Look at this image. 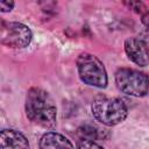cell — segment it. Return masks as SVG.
<instances>
[{
    "instance_id": "8992f818",
    "label": "cell",
    "mask_w": 149,
    "mask_h": 149,
    "mask_svg": "<svg viewBox=\"0 0 149 149\" xmlns=\"http://www.w3.org/2000/svg\"><path fill=\"white\" fill-rule=\"evenodd\" d=\"M125 50L128 58L140 66L149 64V48L147 43L137 37H130L125 42Z\"/></svg>"
},
{
    "instance_id": "7c38bea8",
    "label": "cell",
    "mask_w": 149,
    "mask_h": 149,
    "mask_svg": "<svg viewBox=\"0 0 149 149\" xmlns=\"http://www.w3.org/2000/svg\"><path fill=\"white\" fill-rule=\"evenodd\" d=\"M144 23H146V24L149 27V19H144Z\"/></svg>"
},
{
    "instance_id": "6da1fadb",
    "label": "cell",
    "mask_w": 149,
    "mask_h": 149,
    "mask_svg": "<svg viewBox=\"0 0 149 149\" xmlns=\"http://www.w3.org/2000/svg\"><path fill=\"white\" fill-rule=\"evenodd\" d=\"M27 118L35 125L50 129L56 126V105L50 94L40 88L31 87L26 97Z\"/></svg>"
},
{
    "instance_id": "9c48e42d",
    "label": "cell",
    "mask_w": 149,
    "mask_h": 149,
    "mask_svg": "<svg viewBox=\"0 0 149 149\" xmlns=\"http://www.w3.org/2000/svg\"><path fill=\"white\" fill-rule=\"evenodd\" d=\"M78 149H104L92 140H81L78 143Z\"/></svg>"
},
{
    "instance_id": "3957f363",
    "label": "cell",
    "mask_w": 149,
    "mask_h": 149,
    "mask_svg": "<svg viewBox=\"0 0 149 149\" xmlns=\"http://www.w3.org/2000/svg\"><path fill=\"white\" fill-rule=\"evenodd\" d=\"M77 69L80 79L91 86L105 87L107 85V73L104 64L91 54H80L77 59Z\"/></svg>"
},
{
    "instance_id": "5b68a950",
    "label": "cell",
    "mask_w": 149,
    "mask_h": 149,
    "mask_svg": "<svg viewBox=\"0 0 149 149\" xmlns=\"http://www.w3.org/2000/svg\"><path fill=\"white\" fill-rule=\"evenodd\" d=\"M2 44L9 48H24L31 41L30 29L20 22H2L0 29Z\"/></svg>"
},
{
    "instance_id": "ba28073f",
    "label": "cell",
    "mask_w": 149,
    "mask_h": 149,
    "mask_svg": "<svg viewBox=\"0 0 149 149\" xmlns=\"http://www.w3.org/2000/svg\"><path fill=\"white\" fill-rule=\"evenodd\" d=\"M40 149H73V146L65 136L49 132L41 137Z\"/></svg>"
},
{
    "instance_id": "52a82bcc",
    "label": "cell",
    "mask_w": 149,
    "mask_h": 149,
    "mask_svg": "<svg viewBox=\"0 0 149 149\" xmlns=\"http://www.w3.org/2000/svg\"><path fill=\"white\" fill-rule=\"evenodd\" d=\"M0 149H29V143L22 133L3 129L0 133Z\"/></svg>"
},
{
    "instance_id": "30bf717a",
    "label": "cell",
    "mask_w": 149,
    "mask_h": 149,
    "mask_svg": "<svg viewBox=\"0 0 149 149\" xmlns=\"http://www.w3.org/2000/svg\"><path fill=\"white\" fill-rule=\"evenodd\" d=\"M127 5L132 8V9H135L137 13H142V9H147L146 6L142 3V2H127Z\"/></svg>"
},
{
    "instance_id": "277c9868",
    "label": "cell",
    "mask_w": 149,
    "mask_h": 149,
    "mask_svg": "<svg viewBox=\"0 0 149 149\" xmlns=\"http://www.w3.org/2000/svg\"><path fill=\"white\" fill-rule=\"evenodd\" d=\"M115 83L121 92L133 97H143L149 91V78L143 72L133 69L118 70Z\"/></svg>"
},
{
    "instance_id": "8fae6325",
    "label": "cell",
    "mask_w": 149,
    "mask_h": 149,
    "mask_svg": "<svg viewBox=\"0 0 149 149\" xmlns=\"http://www.w3.org/2000/svg\"><path fill=\"white\" fill-rule=\"evenodd\" d=\"M13 6H14V2L13 1H1L0 2V9H1V12H9V10H12Z\"/></svg>"
},
{
    "instance_id": "7a4b0ae2",
    "label": "cell",
    "mask_w": 149,
    "mask_h": 149,
    "mask_svg": "<svg viewBox=\"0 0 149 149\" xmlns=\"http://www.w3.org/2000/svg\"><path fill=\"white\" fill-rule=\"evenodd\" d=\"M91 109L94 119L106 126H114L122 122L128 113L121 99L107 98L105 95L97 97L92 102Z\"/></svg>"
}]
</instances>
